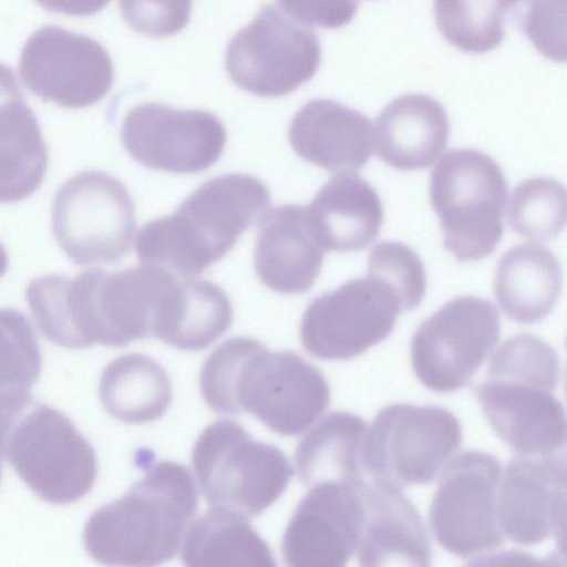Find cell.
Returning a JSON list of instances; mask_svg holds the SVG:
<instances>
[{"label":"cell","instance_id":"cell-8","mask_svg":"<svg viewBox=\"0 0 567 567\" xmlns=\"http://www.w3.org/2000/svg\"><path fill=\"white\" fill-rule=\"evenodd\" d=\"M192 464L212 506L250 516L272 505L293 473L279 447L256 441L230 420L215 421L203 430L192 451Z\"/></svg>","mask_w":567,"mask_h":567},{"label":"cell","instance_id":"cell-28","mask_svg":"<svg viewBox=\"0 0 567 567\" xmlns=\"http://www.w3.org/2000/svg\"><path fill=\"white\" fill-rule=\"evenodd\" d=\"M99 395L109 414L131 424L161 419L173 396L164 368L141 353L112 360L102 371Z\"/></svg>","mask_w":567,"mask_h":567},{"label":"cell","instance_id":"cell-31","mask_svg":"<svg viewBox=\"0 0 567 567\" xmlns=\"http://www.w3.org/2000/svg\"><path fill=\"white\" fill-rule=\"evenodd\" d=\"M508 225L525 238L546 241L561 233L566 224V190L549 177H533L513 190Z\"/></svg>","mask_w":567,"mask_h":567},{"label":"cell","instance_id":"cell-40","mask_svg":"<svg viewBox=\"0 0 567 567\" xmlns=\"http://www.w3.org/2000/svg\"><path fill=\"white\" fill-rule=\"evenodd\" d=\"M1 473H2V470H1V464H0V480H1Z\"/></svg>","mask_w":567,"mask_h":567},{"label":"cell","instance_id":"cell-2","mask_svg":"<svg viewBox=\"0 0 567 567\" xmlns=\"http://www.w3.org/2000/svg\"><path fill=\"white\" fill-rule=\"evenodd\" d=\"M200 393L218 414L249 412L272 432L295 436L327 410L324 375L293 351H269L251 338H230L206 359Z\"/></svg>","mask_w":567,"mask_h":567},{"label":"cell","instance_id":"cell-13","mask_svg":"<svg viewBox=\"0 0 567 567\" xmlns=\"http://www.w3.org/2000/svg\"><path fill=\"white\" fill-rule=\"evenodd\" d=\"M502 467L481 451H465L451 460L433 496L429 520L451 554L470 558L492 551L505 540L497 517Z\"/></svg>","mask_w":567,"mask_h":567},{"label":"cell","instance_id":"cell-27","mask_svg":"<svg viewBox=\"0 0 567 567\" xmlns=\"http://www.w3.org/2000/svg\"><path fill=\"white\" fill-rule=\"evenodd\" d=\"M184 536L182 560L186 566H276L265 539L237 511L212 508Z\"/></svg>","mask_w":567,"mask_h":567},{"label":"cell","instance_id":"cell-21","mask_svg":"<svg viewBox=\"0 0 567 567\" xmlns=\"http://www.w3.org/2000/svg\"><path fill=\"white\" fill-rule=\"evenodd\" d=\"M305 206L286 204L259 221L255 269L260 281L280 293H303L315 284L324 256Z\"/></svg>","mask_w":567,"mask_h":567},{"label":"cell","instance_id":"cell-30","mask_svg":"<svg viewBox=\"0 0 567 567\" xmlns=\"http://www.w3.org/2000/svg\"><path fill=\"white\" fill-rule=\"evenodd\" d=\"M435 23L456 49L482 54L504 39V0H434Z\"/></svg>","mask_w":567,"mask_h":567},{"label":"cell","instance_id":"cell-15","mask_svg":"<svg viewBox=\"0 0 567 567\" xmlns=\"http://www.w3.org/2000/svg\"><path fill=\"white\" fill-rule=\"evenodd\" d=\"M19 71L30 92L66 109L100 102L114 82L112 59L100 42L52 24L27 40Z\"/></svg>","mask_w":567,"mask_h":567},{"label":"cell","instance_id":"cell-5","mask_svg":"<svg viewBox=\"0 0 567 567\" xmlns=\"http://www.w3.org/2000/svg\"><path fill=\"white\" fill-rule=\"evenodd\" d=\"M559 374L555 349L520 333L499 346L487 379L475 386L491 427L518 454L548 455L565 447V410L554 394Z\"/></svg>","mask_w":567,"mask_h":567},{"label":"cell","instance_id":"cell-29","mask_svg":"<svg viewBox=\"0 0 567 567\" xmlns=\"http://www.w3.org/2000/svg\"><path fill=\"white\" fill-rule=\"evenodd\" d=\"M48 147L38 118L23 96L0 107V203L34 193L48 168Z\"/></svg>","mask_w":567,"mask_h":567},{"label":"cell","instance_id":"cell-18","mask_svg":"<svg viewBox=\"0 0 567 567\" xmlns=\"http://www.w3.org/2000/svg\"><path fill=\"white\" fill-rule=\"evenodd\" d=\"M566 514L565 454L518 455L499 481V527L514 543L537 545L549 536L564 542Z\"/></svg>","mask_w":567,"mask_h":567},{"label":"cell","instance_id":"cell-7","mask_svg":"<svg viewBox=\"0 0 567 567\" xmlns=\"http://www.w3.org/2000/svg\"><path fill=\"white\" fill-rule=\"evenodd\" d=\"M508 187L499 165L472 148L449 151L430 178L444 247L458 261L489 256L503 237Z\"/></svg>","mask_w":567,"mask_h":567},{"label":"cell","instance_id":"cell-24","mask_svg":"<svg viewBox=\"0 0 567 567\" xmlns=\"http://www.w3.org/2000/svg\"><path fill=\"white\" fill-rule=\"evenodd\" d=\"M315 237L324 250L348 252L369 246L383 221L375 189L357 174L330 178L306 207Z\"/></svg>","mask_w":567,"mask_h":567},{"label":"cell","instance_id":"cell-33","mask_svg":"<svg viewBox=\"0 0 567 567\" xmlns=\"http://www.w3.org/2000/svg\"><path fill=\"white\" fill-rule=\"evenodd\" d=\"M367 275L386 284L403 311L415 309L425 295L426 274L419 255L399 241H381L368 256Z\"/></svg>","mask_w":567,"mask_h":567},{"label":"cell","instance_id":"cell-10","mask_svg":"<svg viewBox=\"0 0 567 567\" xmlns=\"http://www.w3.org/2000/svg\"><path fill=\"white\" fill-rule=\"evenodd\" d=\"M133 199L125 185L101 171L66 181L52 204V231L76 265H113L131 249L135 231Z\"/></svg>","mask_w":567,"mask_h":567},{"label":"cell","instance_id":"cell-35","mask_svg":"<svg viewBox=\"0 0 567 567\" xmlns=\"http://www.w3.org/2000/svg\"><path fill=\"white\" fill-rule=\"evenodd\" d=\"M193 0H118L123 19L138 33L166 38L189 22Z\"/></svg>","mask_w":567,"mask_h":567},{"label":"cell","instance_id":"cell-1","mask_svg":"<svg viewBox=\"0 0 567 567\" xmlns=\"http://www.w3.org/2000/svg\"><path fill=\"white\" fill-rule=\"evenodd\" d=\"M172 272L152 265L115 272L87 269L73 278L33 279L25 298L41 333L51 342L84 349L123 347L151 338L159 297Z\"/></svg>","mask_w":567,"mask_h":567},{"label":"cell","instance_id":"cell-38","mask_svg":"<svg viewBox=\"0 0 567 567\" xmlns=\"http://www.w3.org/2000/svg\"><path fill=\"white\" fill-rule=\"evenodd\" d=\"M23 96L13 71L0 63V107L6 103Z\"/></svg>","mask_w":567,"mask_h":567},{"label":"cell","instance_id":"cell-3","mask_svg":"<svg viewBox=\"0 0 567 567\" xmlns=\"http://www.w3.org/2000/svg\"><path fill=\"white\" fill-rule=\"evenodd\" d=\"M144 476L120 498L86 520L84 548L96 561L154 566L178 551L198 496L189 470L172 461L152 462Z\"/></svg>","mask_w":567,"mask_h":567},{"label":"cell","instance_id":"cell-4","mask_svg":"<svg viewBox=\"0 0 567 567\" xmlns=\"http://www.w3.org/2000/svg\"><path fill=\"white\" fill-rule=\"evenodd\" d=\"M270 203L251 175L224 174L200 185L172 215L137 233L136 256L145 265L194 276L221 259L240 235L261 220Z\"/></svg>","mask_w":567,"mask_h":567},{"label":"cell","instance_id":"cell-37","mask_svg":"<svg viewBox=\"0 0 567 567\" xmlns=\"http://www.w3.org/2000/svg\"><path fill=\"white\" fill-rule=\"evenodd\" d=\"M48 11L74 17H89L100 12L110 0H35Z\"/></svg>","mask_w":567,"mask_h":567},{"label":"cell","instance_id":"cell-26","mask_svg":"<svg viewBox=\"0 0 567 567\" xmlns=\"http://www.w3.org/2000/svg\"><path fill=\"white\" fill-rule=\"evenodd\" d=\"M365 430V422L353 413L328 414L296 447L299 481L308 486L327 481L362 482L361 446Z\"/></svg>","mask_w":567,"mask_h":567},{"label":"cell","instance_id":"cell-36","mask_svg":"<svg viewBox=\"0 0 567 567\" xmlns=\"http://www.w3.org/2000/svg\"><path fill=\"white\" fill-rule=\"evenodd\" d=\"M281 7L301 23L338 29L355 16L358 0H278Z\"/></svg>","mask_w":567,"mask_h":567},{"label":"cell","instance_id":"cell-23","mask_svg":"<svg viewBox=\"0 0 567 567\" xmlns=\"http://www.w3.org/2000/svg\"><path fill=\"white\" fill-rule=\"evenodd\" d=\"M450 123L435 99L412 93L390 102L375 118L373 141L378 156L400 171L431 166L449 142Z\"/></svg>","mask_w":567,"mask_h":567},{"label":"cell","instance_id":"cell-6","mask_svg":"<svg viewBox=\"0 0 567 567\" xmlns=\"http://www.w3.org/2000/svg\"><path fill=\"white\" fill-rule=\"evenodd\" d=\"M0 458L41 499L73 503L93 487L95 451L61 411L29 391L0 393Z\"/></svg>","mask_w":567,"mask_h":567},{"label":"cell","instance_id":"cell-25","mask_svg":"<svg viewBox=\"0 0 567 567\" xmlns=\"http://www.w3.org/2000/svg\"><path fill=\"white\" fill-rule=\"evenodd\" d=\"M561 285V267L555 255L542 245L520 244L499 259L494 293L508 318L534 323L553 310Z\"/></svg>","mask_w":567,"mask_h":567},{"label":"cell","instance_id":"cell-20","mask_svg":"<svg viewBox=\"0 0 567 567\" xmlns=\"http://www.w3.org/2000/svg\"><path fill=\"white\" fill-rule=\"evenodd\" d=\"M370 120L330 99L303 104L289 126L292 150L307 162L333 173L361 169L372 153Z\"/></svg>","mask_w":567,"mask_h":567},{"label":"cell","instance_id":"cell-11","mask_svg":"<svg viewBox=\"0 0 567 567\" xmlns=\"http://www.w3.org/2000/svg\"><path fill=\"white\" fill-rule=\"evenodd\" d=\"M321 61L316 32L274 4L264 6L229 41L228 76L241 90L264 97L296 91L313 78Z\"/></svg>","mask_w":567,"mask_h":567},{"label":"cell","instance_id":"cell-12","mask_svg":"<svg viewBox=\"0 0 567 567\" xmlns=\"http://www.w3.org/2000/svg\"><path fill=\"white\" fill-rule=\"evenodd\" d=\"M499 332V315L491 301L456 297L415 330L411 340L413 371L432 391L461 389L493 351Z\"/></svg>","mask_w":567,"mask_h":567},{"label":"cell","instance_id":"cell-9","mask_svg":"<svg viewBox=\"0 0 567 567\" xmlns=\"http://www.w3.org/2000/svg\"><path fill=\"white\" fill-rule=\"evenodd\" d=\"M461 443V423L449 410L394 403L380 410L365 432L361 462L377 481L430 484Z\"/></svg>","mask_w":567,"mask_h":567},{"label":"cell","instance_id":"cell-19","mask_svg":"<svg viewBox=\"0 0 567 567\" xmlns=\"http://www.w3.org/2000/svg\"><path fill=\"white\" fill-rule=\"evenodd\" d=\"M361 566H430V537L414 504L401 487L373 480L361 486Z\"/></svg>","mask_w":567,"mask_h":567},{"label":"cell","instance_id":"cell-14","mask_svg":"<svg viewBox=\"0 0 567 567\" xmlns=\"http://www.w3.org/2000/svg\"><path fill=\"white\" fill-rule=\"evenodd\" d=\"M403 312L395 292L365 276L315 298L303 311L300 339L321 360H349L383 341Z\"/></svg>","mask_w":567,"mask_h":567},{"label":"cell","instance_id":"cell-32","mask_svg":"<svg viewBox=\"0 0 567 567\" xmlns=\"http://www.w3.org/2000/svg\"><path fill=\"white\" fill-rule=\"evenodd\" d=\"M42 354L29 319L19 310L0 309V393L29 391L38 381Z\"/></svg>","mask_w":567,"mask_h":567},{"label":"cell","instance_id":"cell-17","mask_svg":"<svg viewBox=\"0 0 567 567\" xmlns=\"http://www.w3.org/2000/svg\"><path fill=\"white\" fill-rule=\"evenodd\" d=\"M360 483L322 482L302 497L281 538L289 566H344L355 551L362 524Z\"/></svg>","mask_w":567,"mask_h":567},{"label":"cell","instance_id":"cell-39","mask_svg":"<svg viewBox=\"0 0 567 567\" xmlns=\"http://www.w3.org/2000/svg\"><path fill=\"white\" fill-rule=\"evenodd\" d=\"M9 258L4 246L0 241V278L6 275L8 270Z\"/></svg>","mask_w":567,"mask_h":567},{"label":"cell","instance_id":"cell-16","mask_svg":"<svg viewBox=\"0 0 567 567\" xmlns=\"http://www.w3.org/2000/svg\"><path fill=\"white\" fill-rule=\"evenodd\" d=\"M121 140L131 157L147 168L195 174L219 159L227 133L209 112L150 102L126 113Z\"/></svg>","mask_w":567,"mask_h":567},{"label":"cell","instance_id":"cell-34","mask_svg":"<svg viewBox=\"0 0 567 567\" xmlns=\"http://www.w3.org/2000/svg\"><path fill=\"white\" fill-rule=\"evenodd\" d=\"M535 49L555 62L566 60V0H504Z\"/></svg>","mask_w":567,"mask_h":567},{"label":"cell","instance_id":"cell-22","mask_svg":"<svg viewBox=\"0 0 567 567\" xmlns=\"http://www.w3.org/2000/svg\"><path fill=\"white\" fill-rule=\"evenodd\" d=\"M233 313L219 286L173 274L158 301L152 337L181 350H203L230 328Z\"/></svg>","mask_w":567,"mask_h":567}]
</instances>
